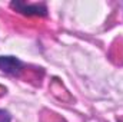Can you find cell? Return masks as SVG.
I'll use <instances>...</instances> for the list:
<instances>
[{
    "label": "cell",
    "mask_w": 123,
    "mask_h": 122,
    "mask_svg": "<svg viewBox=\"0 0 123 122\" xmlns=\"http://www.w3.org/2000/svg\"><path fill=\"white\" fill-rule=\"evenodd\" d=\"M10 6L16 12H20L22 14H26V16H46L47 14V9L44 4H27L25 1H12Z\"/></svg>",
    "instance_id": "6da1fadb"
},
{
    "label": "cell",
    "mask_w": 123,
    "mask_h": 122,
    "mask_svg": "<svg viewBox=\"0 0 123 122\" xmlns=\"http://www.w3.org/2000/svg\"><path fill=\"white\" fill-rule=\"evenodd\" d=\"M23 69V63L14 56H0V70L9 75H19Z\"/></svg>",
    "instance_id": "7a4b0ae2"
},
{
    "label": "cell",
    "mask_w": 123,
    "mask_h": 122,
    "mask_svg": "<svg viewBox=\"0 0 123 122\" xmlns=\"http://www.w3.org/2000/svg\"><path fill=\"white\" fill-rule=\"evenodd\" d=\"M0 122H12V118H10L9 112L4 111V109H0Z\"/></svg>",
    "instance_id": "3957f363"
}]
</instances>
